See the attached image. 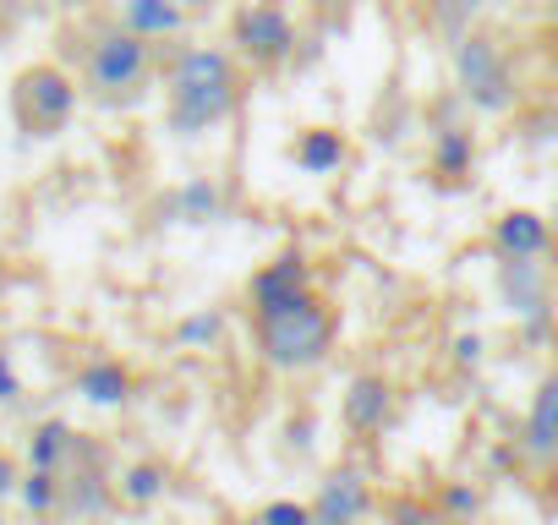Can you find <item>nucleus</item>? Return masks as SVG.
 <instances>
[{"label": "nucleus", "mask_w": 558, "mask_h": 525, "mask_svg": "<svg viewBox=\"0 0 558 525\" xmlns=\"http://www.w3.org/2000/svg\"><path fill=\"white\" fill-rule=\"evenodd\" d=\"M241 99V77H235V61L230 50L219 45H192L170 61V77H165V121L175 137H203L214 126L230 121Z\"/></svg>", "instance_id": "f257e3e1"}, {"label": "nucleus", "mask_w": 558, "mask_h": 525, "mask_svg": "<svg viewBox=\"0 0 558 525\" xmlns=\"http://www.w3.org/2000/svg\"><path fill=\"white\" fill-rule=\"evenodd\" d=\"M252 323H257V351L274 373H313L335 351V313L324 307L318 291H307L302 302L279 307L268 318H252Z\"/></svg>", "instance_id": "f03ea898"}, {"label": "nucleus", "mask_w": 558, "mask_h": 525, "mask_svg": "<svg viewBox=\"0 0 558 525\" xmlns=\"http://www.w3.org/2000/svg\"><path fill=\"white\" fill-rule=\"evenodd\" d=\"M154 77V45L132 28H99L88 39V56H83V88L99 99V105H132Z\"/></svg>", "instance_id": "7ed1b4c3"}, {"label": "nucleus", "mask_w": 558, "mask_h": 525, "mask_svg": "<svg viewBox=\"0 0 558 525\" xmlns=\"http://www.w3.org/2000/svg\"><path fill=\"white\" fill-rule=\"evenodd\" d=\"M77 105H83V88L56 61H34L12 77V115H17L23 137H61L72 126Z\"/></svg>", "instance_id": "20e7f679"}, {"label": "nucleus", "mask_w": 558, "mask_h": 525, "mask_svg": "<svg viewBox=\"0 0 558 525\" xmlns=\"http://www.w3.org/2000/svg\"><path fill=\"white\" fill-rule=\"evenodd\" d=\"M449 72H454L460 99L476 115H509L514 110V72H509V56L493 34H460Z\"/></svg>", "instance_id": "39448f33"}, {"label": "nucleus", "mask_w": 558, "mask_h": 525, "mask_svg": "<svg viewBox=\"0 0 558 525\" xmlns=\"http://www.w3.org/2000/svg\"><path fill=\"white\" fill-rule=\"evenodd\" d=\"M230 34H235L241 61L257 66V72H279L296 56V23L279 0H246V7L235 12V23H230Z\"/></svg>", "instance_id": "423d86ee"}, {"label": "nucleus", "mask_w": 558, "mask_h": 525, "mask_svg": "<svg viewBox=\"0 0 558 525\" xmlns=\"http://www.w3.org/2000/svg\"><path fill=\"white\" fill-rule=\"evenodd\" d=\"M110 503H116V476L105 471V449L77 432V449H72V460L61 471V514L99 520Z\"/></svg>", "instance_id": "0eeeda50"}, {"label": "nucleus", "mask_w": 558, "mask_h": 525, "mask_svg": "<svg viewBox=\"0 0 558 525\" xmlns=\"http://www.w3.org/2000/svg\"><path fill=\"white\" fill-rule=\"evenodd\" d=\"M498 296H504V313L520 318L525 329H542L553 318V280L542 269V257H498Z\"/></svg>", "instance_id": "6e6552de"}, {"label": "nucleus", "mask_w": 558, "mask_h": 525, "mask_svg": "<svg viewBox=\"0 0 558 525\" xmlns=\"http://www.w3.org/2000/svg\"><path fill=\"white\" fill-rule=\"evenodd\" d=\"M373 509V481L356 465H335L313 492V525H362Z\"/></svg>", "instance_id": "1a4fd4ad"}, {"label": "nucleus", "mask_w": 558, "mask_h": 525, "mask_svg": "<svg viewBox=\"0 0 558 525\" xmlns=\"http://www.w3.org/2000/svg\"><path fill=\"white\" fill-rule=\"evenodd\" d=\"M313 291V269L302 252H279L274 262H263V269L252 274V318H268L279 307H291Z\"/></svg>", "instance_id": "9d476101"}, {"label": "nucleus", "mask_w": 558, "mask_h": 525, "mask_svg": "<svg viewBox=\"0 0 558 525\" xmlns=\"http://www.w3.org/2000/svg\"><path fill=\"white\" fill-rule=\"evenodd\" d=\"M340 416L351 432H384L389 416H395V389L384 373H356L340 394Z\"/></svg>", "instance_id": "9b49d317"}, {"label": "nucleus", "mask_w": 558, "mask_h": 525, "mask_svg": "<svg viewBox=\"0 0 558 525\" xmlns=\"http://www.w3.org/2000/svg\"><path fill=\"white\" fill-rule=\"evenodd\" d=\"M493 252L498 257H547L553 252V219L536 208H504L493 219Z\"/></svg>", "instance_id": "f8f14e48"}, {"label": "nucleus", "mask_w": 558, "mask_h": 525, "mask_svg": "<svg viewBox=\"0 0 558 525\" xmlns=\"http://www.w3.org/2000/svg\"><path fill=\"white\" fill-rule=\"evenodd\" d=\"M520 449L531 460H542V465L558 460V367L531 394V411H525V427H520Z\"/></svg>", "instance_id": "ddd939ff"}, {"label": "nucleus", "mask_w": 558, "mask_h": 525, "mask_svg": "<svg viewBox=\"0 0 558 525\" xmlns=\"http://www.w3.org/2000/svg\"><path fill=\"white\" fill-rule=\"evenodd\" d=\"M77 400L94 405V411H121V405L132 400V367L116 362V356L83 362V373H77Z\"/></svg>", "instance_id": "4468645a"}, {"label": "nucleus", "mask_w": 558, "mask_h": 525, "mask_svg": "<svg viewBox=\"0 0 558 525\" xmlns=\"http://www.w3.org/2000/svg\"><path fill=\"white\" fill-rule=\"evenodd\" d=\"M291 159H296L302 175H335V170L351 159V143H345V132H335V126H307V132L291 143Z\"/></svg>", "instance_id": "2eb2a0df"}, {"label": "nucleus", "mask_w": 558, "mask_h": 525, "mask_svg": "<svg viewBox=\"0 0 558 525\" xmlns=\"http://www.w3.org/2000/svg\"><path fill=\"white\" fill-rule=\"evenodd\" d=\"M121 28L143 34L148 45L154 39H175L186 28V7L181 0H121Z\"/></svg>", "instance_id": "dca6fc26"}, {"label": "nucleus", "mask_w": 558, "mask_h": 525, "mask_svg": "<svg viewBox=\"0 0 558 525\" xmlns=\"http://www.w3.org/2000/svg\"><path fill=\"white\" fill-rule=\"evenodd\" d=\"M170 213H175L181 224H219V219H225V192H219V181H208V175L181 181L175 197H170Z\"/></svg>", "instance_id": "f3484780"}, {"label": "nucleus", "mask_w": 558, "mask_h": 525, "mask_svg": "<svg viewBox=\"0 0 558 525\" xmlns=\"http://www.w3.org/2000/svg\"><path fill=\"white\" fill-rule=\"evenodd\" d=\"M72 449H77V427H72V422H61V416L34 422V432H28V465H39V471H66Z\"/></svg>", "instance_id": "a211bd4d"}, {"label": "nucleus", "mask_w": 558, "mask_h": 525, "mask_svg": "<svg viewBox=\"0 0 558 525\" xmlns=\"http://www.w3.org/2000/svg\"><path fill=\"white\" fill-rule=\"evenodd\" d=\"M165 487H170V471H165L159 460H132V465L116 476V498L132 503V509H154V503L165 498Z\"/></svg>", "instance_id": "6ab92c4d"}, {"label": "nucleus", "mask_w": 558, "mask_h": 525, "mask_svg": "<svg viewBox=\"0 0 558 525\" xmlns=\"http://www.w3.org/2000/svg\"><path fill=\"white\" fill-rule=\"evenodd\" d=\"M471 164H476V132L444 126V132L433 137V175L460 181V175H471Z\"/></svg>", "instance_id": "aec40b11"}, {"label": "nucleus", "mask_w": 558, "mask_h": 525, "mask_svg": "<svg viewBox=\"0 0 558 525\" xmlns=\"http://www.w3.org/2000/svg\"><path fill=\"white\" fill-rule=\"evenodd\" d=\"M17 503H23L34 520L61 514V471H39V465H28L23 481H17Z\"/></svg>", "instance_id": "412c9836"}, {"label": "nucleus", "mask_w": 558, "mask_h": 525, "mask_svg": "<svg viewBox=\"0 0 558 525\" xmlns=\"http://www.w3.org/2000/svg\"><path fill=\"white\" fill-rule=\"evenodd\" d=\"M219 334H225V313H214V307H197V313H186L175 323V345L181 351H208V345H219Z\"/></svg>", "instance_id": "4be33fe9"}, {"label": "nucleus", "mask_w": 558, "mask_h": 525, "mask_svg": "<svg viewBox=\"0 0 558 525\" xmlns=\"http://www.w3.org/2000/svg\"><path fill=\"white\" fill-rule=\"evenodd\" d=\"M482 487L476 481H444L438 487V514H449V520H476L482 514Z\"/></svg>", "instance_id": "5701e85b"}, {"label": "nucleus", "mask_w": 558, "mask_h": 525, "mask_svg": "<svg viewBox=\"0 0 558 525\" xmlns=\"http://www.w3.org/2000/svg\"><path fill=\"white\" fill-rule=\"evenodd\" d=\"M252 525H313V503H302V498H268L252 514Z\"/></svg>", "instance_id": "b1692460"}, {"label": "nucleus", "mask_w": 558, "mask_h": 525, "mask_svg": "<svg viewBox=\"0 0 558 525\" xmlns=\"http://www.w3.org/2000/svg\"><path fill=\"white\" fill-rule=\"evenodd\" d=\"M433 520H438V509H427V503L411 498V492H400V498L384 503V525H433Z\"/></svg>", "instance_id": "393cba45"}, {"label": "nucleus", "mask_w": 558, "mask_h": 525, "mask_svg": "<svg viewBox=\"0 0 558 525\" xmlns=\"http://www.w3.org/2000/svg\"><path fill=\"white\" fill-rule=\"evenodd\" d=\"M482 356H487V340L482 334H454V367H482Z\"/></svg>", "instance_id": "a878e982"}, {"label": "nucleus", "mask_w": 558, "mask_h": 525, "mask_svg": "<svg viewBox=\"0 0 558 525\" xmlns=\"http://www.w3.org/2000/svg\"><path fill=\"white\" fill-rule=\"evenodd\" d=\"M0 405H23V373L12 367L7 351H0Z\"/></svg>", "instance_id": "bb28decb"}, {"label": "nucleus", "mask_w": 558, "mask_h": 525, "mask_svg": "<svg viewBox=\"0 0 558 525\" xmlns=\"http://www.w3.org/2000/svg\"><path fill=\"white\" fill-rule=\"evenodd\" d=\"M17 481H23V465H17L12 454H0V503L17 498Z\"/></svg>", "instance_id": "cd10ccee"}, {"label": "nucleus", "mask_w": 558, "mask_h": 525, "mask_svg": "<svg viewBox=\"0 0 558 525\" xmlns=\"http://www.w3.org/2000/svg\"><path fill=\"white\" fill-rule=\"evenodd\" d=\"M56 7H61V12H88L94 0H56Z\"/></svg>", "instance_id": "c85d7f7f"}, {"label": "nucleus", "mask_w": 558, "mask_h": 525, "mask_svg": "<svg viewBox=\"0 0 558 525\" xmlns=\"http://www.w3.org/2000/svg\"><path fill=\"white\" fill-rule=\"evenodd\" d=\"M307 7H318V12H340L345 0H307Z\"/></svg>", "instance_id": "c756f323"}, {"label": "nucleus", "mask_w": 558, "mask_h": 525, "mask_svg": "<svg viewBox=\"0 0 558 525\" xmlns=\"http://www.w3.org/2000/svg\"><path fill=\"white\" fill-rule=\"evenodd\" d=\"M438 7L449 12V7H482V0H438Z\"/></svg>", "instance_id": "7c9ffc66"}, {"label": "nucleus", "mask_w": 558, "mask_h": 525, "mask_svg": "<svg viewBox=\"0 0 558 525\" xmlns=\"http://www.w3.org/2000/svg\"><path fill=\"white\" fill-rule=\"evenodd\" d=\"M433 525H471V520H449V514H438V520H433Z\"/></svg>", "instance_id": "2f4dec72"}, {"label": "nucleus", "mask_w": 558, "mask_h": 525, "mask_svg": "<svg viewBox=\"0 0 558 525\" xmlns=\"http://www.w3.org/2000/svg\"><path fill=\"white\" fill-rule=\"evenodd\" d=\"M181 7H186V12H192V7H208V0H181Z\"/></svg>", "instance_id": "473e14b6"}, {"label": "nucleus", "mask_w": 558, "mask_h": 525, "mask_svg": "<svg viewBox=\"0 0 558 525\" xmlns=\"http://www.w3.org/2000/svg\"><path fill=\"white\" fill-rule=\"evenodd\" d=\"M553 28H558V0H553Z\"/></svg>", "instance_id": "72a5a7b5"}, {"label": "nucleus", "mask_w": 558, "mask_h": 525, "mask_svg": "<svg viewBox=\"0 0 558 525\" xmlns=\"http://www.w3.org/2000/svg\"><path fill=\"white\" fill-rule=\"evenodd\" d=\"M553 219H558V203H553Z\"/></svg>", "instance_id": "f704fd0d"}]
</instances>
